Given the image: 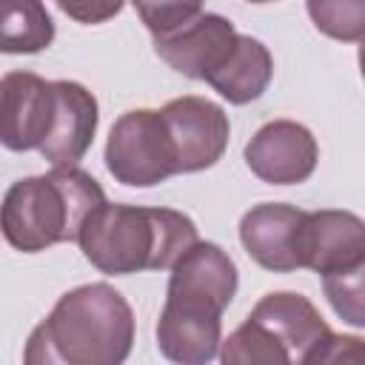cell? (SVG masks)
Returning a JSON list of instances; mask_svg holds the SVG:
<instances>
[{
    "label": "cell",
    "mask_w": 365,
    "mask_h": 365,
    "mask_svg": "<svg viewBox=\"0 0 365 365\" xmlns=\"http://www.w3.org/2000/svg\"><path fill=\"white\" fill-rule=\"evenodd\" d=\"M331 328L314 302L297 291H271L240 328L220 342L217 356L225 365L248 362H305L311 365Z\"/></svg>",
    "instance_id": "5"
},
{
    "label": "cell",
    "mask_w": 365,
    "mask_h": 365,
    "mask_svg": "<svg viewBox=\"0 0 365 365\" xmlns=\"http://www.w3.org/2000/svg\"><path fill=\"white\" fill-rule=\"evenodd\" d=\"M134 345V311L108 282L66 291L29 334V365H120Z\"/></svg>",
    "instance_id": "2"
},
{
    "label": "cell",
    "mask_w": 365,
    "mask_h": 365,
    "mask_svg": "<svg viewBox=\"0 0 365 365\" xmlns=\"http://www.w3.org/2000/svg\"><path fill=\"white\" fill-rule=\"evenodd\" d=\"M165 305L157 319V348L180 365H205L222 342V311L231 305L240 271L217 245L194 240L174 262Z\"/></svg>",
    "instance_id": "1"
},
{
    "label": "cell",
    "mask_w": 365,
    "mask_h": 365,
    "mask_svg": "<svg viewBox=\"0 0 365 365\" xmlns=\"http://www.w3.org/2000/svg\"><path fill=\"white\" fill-rule=\"evenodd\" d=\"M319 160L314 134L297 120H271L245 143V165L268 185L305 182Z\"/></svg>",
    "instance_id": "10"
},
{
    "label": "cell",
    "mask_w": 365,
    "mask_h": 365,
    "mask_svg": "<svg viewBox=\"0 0 365 365\" xmlns=\"http://www.w3.org/2000/svg\"><path fill=\"white\" fill-rule=\"evenodd\" d=\"M308 17L325 37L359 43L365 34V0H308Z\"/></svg>",
    "instance_id": "16"
},
{
    "label": "cell",
    "mask_w": 365,
    "mask_h": 365,
    "mask_svg": "<svg viewBox=\"0 0 365 365\" xmlns=\"http://www.w3.org/2000/svg\"><path fill=\"white\" fill-rule=\"evenodd\" d=\"M108 174L131 188H151L177 174L165 120L154 108H134L114 120L106 140Z\"/></svg>",
    "instance_id": "6"
},
{
    "label": "cell",
    "mask_w": 365,
    "mask_h": 365,
    "mask_svg": "<svg viewBox=\"0 0 365 365\" xmlns=\"http://www.w3.org/2000/svg\"><path fill=\"white\" fill-rule=\"evenodd\" d=\"M362 274H365V265H362V268L336 271V274H325V277H322V288H325V297H328L331 308H334L345 322H351L354 328H362V325H365Z\"/></svg>",
    "instance_id": "17"
},
{
    "label": "cell",
    "mask_w": 365,
    "mask_h": 365,
    "mask_svg": "<svg viewBox=\"0 0 365 365\" xmlns=\"http://www.w3.org/2000/svg\"><path fill=\"white\" fill-rule=\"evenodd\" d=\"M197 240V225L174 208L100 202L80 225L83 257L108 277L165 271Z\"/></svg>",
    "instance_id": "3"
},
{
    "label": "cell",
    "mask_w": 365,
    "mask_h": 365,
    "mask_svg": "<svg viewBox=\"0 0 365 365\" xmlns=\"http://www.w3.org/2000/svg\"><path fill=\"white\" fill-rule=\"evenodd\" d=\"M60 11L83 26H100L111 17H117L125 6V0H57Z\"/></svg>",
    "instance_id": "19"
},
{
    "label": "cell",
    "mask_w": 365,
    "mask_h": 365,
    "mask_svg": "<svg viewBox=\"0 0 365 365\" xmlns=\"http://www.w3.org/2000/svg\"><path fill=\"white\" fill-rule=\"evenodd\" d=\"M240 40L242 34L234 29L228 17L197 14L191 23L154 37V51L174 71L211 86L234 60Z\"/></svg>",
    "instance_id": "7"
},
{
    "label": "cell",
    "mask_w": 365,
    "mask_h": 365,
    "mask_svg": "<svg viewBox=\"0 0 365 365\" xmlns=\"http://www.w3.org/2000/svg\"><path fill=\"white\" fill-rule=\"evenodd\" d=\"M271 77H274V57H271L268 46L251 34H242L234 60L211 83V88L231 106H245V103L262 97Z\"/></svg>",
    "instance_id": "14"
},
{
    "label": "cell",
    "mask_w": 365,
    "mask_h": 365,
    "mask_svg": "<svg viewBox=\"0 0 365 365\" xmlns=\"http://www.w3.org/2000/svg\"><path fill=\"white\" fill-rule=\"evenodd\" d=\"M57 108L54 80L34 71H9L0 77V145L9 151H34L51 131Z\"/></svg>",
    "instance_id": "9"
},
{
    "label": "cell",
    "mask_w": 365,
    "mask_h": 365,
    "mask_svg": "<svg viewBox=\"0 0 365 365\" xmlns=\"http://www.w3.org/2000/svg\"><path fill=\"white\" fill-rule=\"evenodd\" d=\"M54 40V20L43 0H0V51L37 54Z\"/></svg>",
    "instance_id": "15"
},
{
    "label": "cell",
    "mask_w": 365,
    "mask_h": 365,
    "mask_svg": "<svg viewBox=\"0 0 365 365\" xmlns=\"http://www.w3.org/2000/svg\"><path fill=\"white\" fill-rule=\"evenodd\" d=\"M174 157H177V174H194L202 168H211L228 148L231 123L222 106L211 103L208 97L185 94L160 108Z\"/></svg>",
    "instance_id": "8"
},
{
    "label": "cell",
    "mask_w": 365,
    "mask_h": 365,
    "mask_svg": "<svg viewBox=\"0 0 365 365\" xmlns=\"http://www.w3.org/2000/svg\"><path fill=\"white\" fill-rule=\"evenodd\" d=\"M143 26L160 37L168 34L185 23H191L197 14H202V3L205 0H131Z\"/></svg>",
    "instance_id": "18"
},
{
    "label": "cell",
    "mask_w": 365,
    "mask_h": 365,
    "mask_svg": "<svg viewBox=\"0 0 365 365\" xmlns=\"http://www.w3.org/2000/svg\"><path fill=\"white\" fill-rule=\"evenodd\" d=\"M248 3H274V0H248Z\"/></svg>",
    "instance_id": "20"
},
{
    "label": "cell",
    "mask_w": 365,
    "mask_h": 365,
    "mask_svg": "<svg viewBox=\"0 0 365 365\" xmlns=\"http://www.w3.org/2000/svg\"><path fill=\"white\" fill-rule=\"evenodd\" d=\"M100 202H106V191L88 171L54 165L48 174L11 182L0 202V234L23 254L74 242L83 220Z\"/></svg>",
    "instance_id": "4"
},
{
    "label": "cell",
    "mask_w": 365,
    "mask_h": 365,
    "mask_svg": "<svg viewBox=\"0 0 365 365\" xmlns=\"http://www.w3.org/2000/svg\"><path fill=\"white\" fill-rule=\"evenodd\" d=\"M305 211L288 202H259L240 220V242L245 254L265 271L288 274L299 268Z\"/></svg>",
    "instance_id": "12"
},
{
    "label": "cell",
    "mask_w": 365,
    "mask_h": 365,
    "mask_svg": "<svg viewBox=\"0 0 365 365\" xmlns=\"http://www.w3.org/2000/svg\"><path fill=\"white\" fill-rule=\"evenodd\" d=\"M365 265V222L339 208L305 211L299 240V268L319 277Z\"/></svg>",
    "instance_id": "11"
},
{
    "label": "cell",
    "mask_w": 365,
    "mask_h": 365,
    "mask_svg": "<svg viewBox=\"0 0 365 365\" xmlns=\"http://www.w3.org/2000/svg\"><path fill=\"white\" fill-rule=\"evenodd\" d=\"M54 94H57L54 123L37 151L51 168L77 165L91 148L97 134V123H100L97 97L83 83L74 80H54Z\"/></svg>",
    "instance_id": "13"
}]
</instances>
